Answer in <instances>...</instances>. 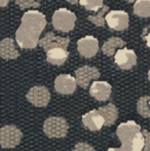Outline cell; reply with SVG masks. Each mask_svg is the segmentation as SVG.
Returning <instances> with one entry per match:
<instances>
[{"mask_svg":"<svg viewBox=\"0 0 150 151\" xmlns=\"http://www.w3.org/2000/svg\"><path fill=\"white\" fill-rule=\"evenodd\" d=\"M149 104H150V99H149Z\"/></svg>","mask_w":150,"mask_h":151,"instance_id":"32","label":"cell"},{"mask_svg":"<svg viewBox=\"0 0 150 151\" xmlns=\"http://www.w3.org/2000/svg\"><path fill=\"white\" fill-rule=\"evenodd\" d=\"M77 82L69 74H61L55 79V90L61 95H72L76 90Z\"/></svg>","mask_w":150,"mask_h":151,"instance_id":"11","label":"cell"},{"mask_svg":"<svg viewBox=\"0 0 150 151\" xmlns=\"http://www.w3.org/2000/svg\"><path fill=\"white\" fill-rule=\"evenodd\" d=\"M134 12L142 18L150 17V0H137L134 4Z\"/></svg>","mask_w":150,"mask_h":151,"instance_id":"19","label":"cell"},{"mask_svg":"<svg viewBox=\"0 0 150 151\" xmlns=\"http://www.w3.org/2000/svg\"><path fill=\"white\" fill-rule=\"evenodd\" d=\"M76 16L66 8H60L52 16V26L56 30L69 32L75 27Z\"/></svg>","mask_w":150,"mask_h":151,"instance_id":"4","label":"cell"},{"mask_svg":"<svg viewBox=\"0 0 150 151\" xmlns=\"http://www.w3.org/2000/svg\"><path fill=\"white\" fill-rule=\"evenodd\" d=\"M72 151H96V150H95L94 147H93V146H90V144L81 142V143L76 144Z\"/></svg>","mask_w":150,"mask_h":151,"instance_id":"24","label":"cell"},{"mask_svg":"<svg viewBox=\"0 0 150 151\" xmlns=\"http://www.w3.org/2000/svg\"><path fill=\"white\" fill-rule=\"evenodd\" d=\"M22 132L16 125L0 127V146L2 148H14L22 140Z\"/></svg>","mask_w":150,"mask_h":151,"instance_id":"5","label":"cell"},{"mask_svg":"<svg viewBox=\"0 0 150 151\" xmlns=\"http://www.w3.org/2000/svg\"><path fill=\"white\" fill-rule=\"evenodd\" d=\"M68 129L69 124L64 117L50 116L43 123V132L48 138H64Z\"/></svg>","mask_w":150,"mask_h":151,"instance_id":"3","label":"cell"},{"mask_svg":"<svg viewBox=\"0 0 150 151\" xmlns=\"http://www.w3.org/2000/svg\"><path fill=\"white\" fill-rule=\"evenodd\" d=\"M105 21L112 30L123 31L128 27V14L123 10H111L107 14Z\"/></svg>","mask_w":150,"mask_h":151,"instance_id":"8","label":"cell"},{"mask_svg":"<svg viewBox=\"0 0 150 151\" xmlns=\"http://www.w3.org/2000/svg\"><path fill=\"white\" fill-rule=\"evenodd\" d=\"M16 4H18L21 9H26L28 7H39L40 3L34 0H16Z\"/></svg>","mask_w":150,"mask_h":151,"instance_id":"23","label":"cell"},{"mask_svg":"<svg viewBox=\"0 0 150 151\" xmlns=\"http://www.w3.org/2000/svg\"><path fill=\"white\" fill-rule=\"evenodd\" d=\"M78 52L86 59L96 56L99 50V41L93 36H85L77 41Z\"/></svg>","mask_w":150,"mask_h":151,"instance_id":"10","label":"cell"},{"mask_svg":"<svg viewBox=\"0 0 150 151\" xmlns=\"http://www.w3.org/2000/svg\"><path fill=\"white\" fill-rule=\"evenodd\" d=\"M141 133V127L135 121L128 120L118 125L116 135L121 142V149L123 151H132L133 144L136 138Z\"/></svg>","mask_w":150,"mask_h":151,"instance_id":"2","label":"cell"},{"mask_svg":"<svg viewBox=\"0 0 150 151\" xmlns=\"http://www.w3.org/2000/svg\"><path fill=\"white\" fill-rule=\"evenodd\" d=\"M109 7L107 5H104L102 7V10L101 12H98V14H96V16H88V20L90 21L92 23H94L96 26L98 27H104L105 25V20H104V14H106L107 12H108Z\"/></svg>","mask_w":150,"mask_h":151,"instance_id":"21","label":"cell"},{"mask_svg":"<svg viewBox=\"0 0 150 151\" xmlns=\"http://www.w3.org/2000/svg\"><path fill=\"white\" fill-rule=\"evenodd\" d=\"M112 88L106 81L96 80L92 83L90 88V95L98 101H107L111 95Z\"/></svg>","mask_w":150,"mask_h":151,"instance_id":"14","label":"cell"},{"mask_svg":"<svg viewBox=\"0 0 150 151\" xmlns=\"http://www.w3.org/2000/svg\"><path fill=\"white\" fill-rule=\"evenodd\" d=\"M46 20L43 14L29 10L22 17V23L16 32V39L21 48H35L39 43L40 34L45 28Z\"/></svg>","mask_w":150,"mask_h":151,"instance_id":"1","label":"cell"},{"mask_svg":"<svg viewBox=\"0 0 150 151\" xmlns=\"http://www.w3.org/2000/svg\"><path fill=\"white\" fill-rule=\"evenodd\" d=\"M126 42L119 37H111L103 44L102 46V52L103 54H105L106 56L110 57L113 56L114 52L117 47H124Z\"/></svg>","mask_w":150,"mask_h":151,"instance_id":"18","label":"cell"},{"mask_svg":"<svg viewBox=\"0 0 150 151\" xmlns=\"http://www.w3.org/2000/svg\"><path fill=\"white\" fill-rule=\"evenodd\" d=\"M66 1H68L71 4H76L78 2V0H66Z\"/></svg>","mask_w":150,"mask_h":151,"instance_id":"29","label":"cell"},{"mask_svg":"<svg viewBox=\"0 0 150 151\" xmlns=\"http://www.w3.org/2000/svg\"><path fill=\"white\" fill-rule=\"evenodd\" d=\"M20 52L16 50L12 38H4L0 41V57L4 60H14L19 58Z\"/></svg>","mask_w":150,"mask_h":151,"instance_id":"15","label":"cell"},{"mask_svg":"<svg viewBox=\"0 0 150 151\" xmlns=\"http://www.w3.org/2000/svg\"><path fill=\"white\" fill-rule=\"evenodd\" d=\"M148 78H149V80H150V70H149V72H148Z\"/></svg>","mask_w":150,"mask_h":151,"instance_id":"31","label":"cell"},{"mask_svg":"<svg viewBox=\"0 0 150 151\" xmlns=\"http://www.w3.org/2000/svg\"><path fill=\"white\" fill-rule=\"evenodd\" d=\"M126 1L130 2V3H133V2H135V0H126Z\"/></svg>","mask_w":150,"mask_h":151,"instance_id":"30","label":"cell"},{"mask_svg":"<svg viewBox=\"0 0 150 151\" xmlns=\"http://www.w3.org/2000/svg\"><path fill=\"white\" fill-rule=\"evenodd\" d=\"M26 99L36 107H45L50 101V93L45 86H35L27 93Z\"/></svg>","mask_w":150,"mask_h":151,"instance_id":"6","label":"cell"},{"mask_svg":"<svg viewBox=\"0 0 150 151\" xmlns=\"http://www.w3.org/2000/svg\"><path fill=\"white\" fill-rule=\"evenodd\" d=\"M98 111L102 115V117L104 118L106 127L112 125L118 117V110L116 106L112 103L107 104L106 106H102V107L99 108Z\"/></svg>","mask_w":150,"mask_h":151,"instance_id":"17","label":"cell"},{"mask_svg":"<svg viewBox=\"0 0 150 151\" xmlns=\"http://www.w3.org/2000/svg\"><path fill=\"white\" fill-rule=\"evenodd\" d=\"M103 1L104 0H79V3L83 5L88 10L98 12L101 7H103Z\"/></svg>","mask_w":150,"mask_h":151,"instance_id":"22","label":"cell"},{"mask_svg":"<svg viewBox=\"0 0 150 151\" xmlns=\"http://www.w3.org/2000/svg\"><path fill=\"white\" fill-rule=\"evenodd\" d=\"M82 123H83L84 127L90 131H100L105 124V120L102 117L98 110L94 109L92 111L88 112V113L83 114L81 117Z\"/></svg>","mask_w":150,"mask_h":151,"instance_id":"13","label":"cell"},{"mask_svg":"<svg viewBox=\"0 0 150 151\" xmlns=\"http://www.w3.org/2000/svg\"><path fill=\"white\" fill-rule=\"evenodd\" d=\"M142 134L145 139V146L143 148V151H150V133L146 129H143Z\"/></svg>","mask_w":150,"mask_h":151,"instance_id":"25","label":"cell"},{"mask_svg":"<svg viewBox=\"0 0 150 151\" xmlns=\"http://www.w3.org/2000/svg\"><path fill=\"white\" fill-rule=\"evenodd\" d=\"M99 77H100V71L96 67H90V66L85 65L78 68L75 71L76 82L82 88H88L90 80L98 79Z\"/></svg>","mask_w":150,"mask_h":151,"instance_id":"7","label":"cell"},{"mask_svg":"<svg viewBox=\"0 0 150 151\" xmlns=\"http://www.w3.org/2000/svg\"><path fill=\"white\" fill-rule=\"evenodd\" d=\"M150 97L144 96L139 99L137 103V110L138 113L143 117H150V104H149Z\"/></svg>","mask_w":150,"mask_h":151,"instance_id":"20","label":"cell"},{"mask_svg":"<svg viewBox=\"0 0 150 151\" xmlns=\"http://www.w3.org/2000/svg\"><path fill=\"white\" fill-rule=\"evenodd\" d=\"M8 2H9V0H0V7H4V6H6Z\"/></svg>","mask_w":150,"mask_h":151,"instance_id":"27","label":"cell"},{"mask_svg":"<svg viewBox=\"0 0 150 151\" xmlns=\"http://www.w3.org/2000/svg\"><path fill=\"white\" fill-rule=\"evenodd\" d=\"M115 63L118 65V67L122 70H130L133 68L137 63V56L134 50H128L123 47L121 50H118L114 56Z\"/></svg>","mask_w":150,"mask_h":151,"instance_id":"12","label":"cell"},{"mask_svg":"<svg viewBox=\"0 0 150 151\" xmlns=\"http://www.w3.org/2000/svg\"><path fill=\"white\" fill-rule=\"evenodd\" d=\"M107 151H123L121 148H109Z\"/></svg>","mask_w":150,"mask_h":151,"instance_id":"28","label":"cell"},{"mask_svg":"<svg viewBox=\"0 0 150 151\" xmlns=\"http://www.w3.org/2000/svg\"><path fill=\"white\" fill-rule=\"evenodd\" d=\"M69 57V52L64 48H54L46 54V61L52 65L61 66L67 61Z\"/></svg>","mask_w":150,"mask_h":151,"instance_id":"16","label":"cell"},{"mask_svg":"<svg viewBox=\"0 0 150 151\" xmlns=\"http://www.w3.org/2000/svg\"><path fill=\"white\" fill-rule=\"evenodd\" d=\"M70 42V38L68 37H60L56 36L52 32H48L45 34L44 37H42L39 40V44L46 52L54 48H64L67 50Z\"/></svg>","mask_w":150,"mask_h":151,"instance_id":"9","label":"cell"},{"mask_svg":"<svg viewBox=\"0 0 150 151\" xmlns=\"http://www.w3.org/2000/svg\"><path fill=\"white\" fill-rule=\"evenodd\" d=\"M142 37L146 40L147 46H149V47H150V27L145 28V30H144V32H143V34H142Z\"/></svg>","mask_w":150,"mask_h":151,"instance_id":"26","label":"cell"}]
</instances>
